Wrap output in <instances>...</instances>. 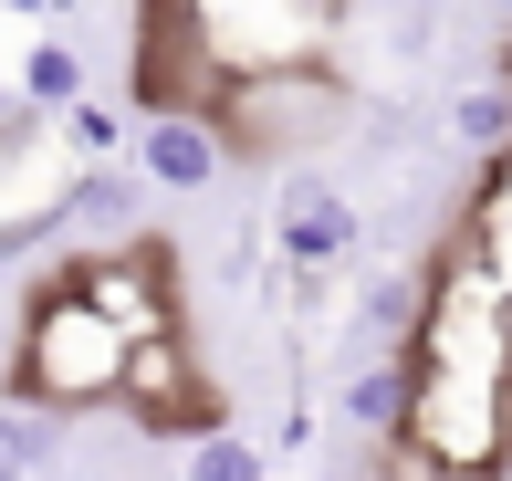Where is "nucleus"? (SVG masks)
Wrapping results in <instances>:
<instances>
[{"mask_svg":"<svg viewBox=\"0 0 512 481\" xmlns=\"http://www.w3.org/2000/svg\"><path fill=\"white\" fill-rule=\"evenodd\" d=\"M136 168H147L168 199H199V189H220L230 136L209 126V105H147V126H136Z\"/></svg>","mask_w":512,"mask_h":481,"instance_id":"5","label":"nucleus"},{"mask_svg":"<svg viewBox=\"0 0 512 481\" xmlns=\"http://www.w3.org/2000/svg\"><path fill=\"white\" fill-rule=\"evenodd\" d=\"M126 356H136V335L115 325V314L84 293V262L74 272H53V283L32 293V335H21V398H42V408H95V398H126Z\"/></svg>","mask_w":512,"mask_h":481,"instance_id":"1","label":"nucleus"},{"mask_svg":"<svg viewBox=\"0 0 512 481\" xmlns=\"http://www.w3.org/2000/svg\"><path fill=\"white\" fill-rule=\"evenodd\" d=\"M84 293H95L126 335H168V262H157V241L84 251Z\"/></svg>","mask_w":512,"mask_h":481,"instance_id":"7","label":"nucleus"},{"mask_svg":"<svg viewBox=\"0 0 512 481\" xmlns=\"http://www.w3.org/2000/svg\"><path fill=\"white\" fill-rule=\"evenodd\" d=\"M398 440L418 450V471L439 481H492L512 440V387L502 377H460V366H418V398Z\"/></svg>","mask_w":512,"mask_h":481,"instance_id":"2","label":"nucleus"},{"mask_svg":"<svg viewBox=\"0 0 512 481\" xmlns=\"http://www.w3.org/2000/svg\"><path fill=\"white\" fill-rule=\"evenodd\" d=\"M178 481H272V461H262V440H241V429H209V440H189Z\"/></svg>","mask_w":512,"mask_h":481,"instance_id":"13","label":"nucleus"},{"mask_svg":"<svg viewBox=\"0 0 512 481\" xmlns=\"http://www.w3.org/2000/svg\"><path fill=\"white\" fill-rule=\"evenodd\" d=\"M21 335H32V304H0V377L21 366Z\"/></svg>","mask_w":512,"mask_h":481,"instance_id":"16","label":"nucleus"},{"mask_svg":"<svg viewBox=\"0 0 512 481\" xmlns=\"http://www.w3.org/2000/svg\"><path fill=\"white\" fill-rule=\"evenodd\" d=\"M63 241H74L63 199H32V210H11V220H0V272H11V262H42V251H63Z\"/></svg>","mask_w":512,"mask_h":481,"instance_id":"14","label":"nucleus"},{"mask_svg":"<svg viewBox=\"0 0 512 481\" xmlns=\"http://www.w3.org/2000/svg\"><path fill=\"white\" fill-rule=\"evenodd\" d=\"M53 440H63V408H42V398H0V471H42L53 461Z\"/></svg>","mask_w":512,"mask_h":481,"instance_id":"11","label":"nucleus"},{"mask_svg":"<svg viewBox=\"0 0 512 481\" xmlns=\"http://www.w3.org/2000/svg\"><path fill=\"white\" fill-rule=\"evenodd\" d=\"M53 136H63V147H74V168H84V157H136V126L115 116L105 95H74V105H63V116H53Z\"/></svg>","mask_w":512,"mask_h":481,"instance_id":"12","label":"nucleus"},{"mask_svg":"<svg viewBox=\"0 0 512 481\" xmlns=\"http://www.w3.org/2000/svg\"><path fill=\"white\" fill-rule=\"evenodd\" d=\"M356 241H366V210H356V189H345V178L293 168L283 189H272V251H283L293 272H335V262H356Z\"/></svg>","mask_w":512,"mask_h":481,"instance_id":"4","label":"nucleus"},{"mask_svg":"<svg viewBox=\"0 0 512 481\" xmlns=\"http://www.w3.org/2000/svg\"><path fill=\"white\" fill-rule=\"evenodd\" d=\"M74 95H84V53H74V32H42L32 53H21V105H42V116H63Z\"/></svg>","mask_w":512,"mask_h":481,"instance_id":"9","label":"nucleus"},{"mask_svg":"<svg viewBox=\"0 0 512 481\" xmlns=\"http://www.w3.org/2000/svg\"><path fill=\"white\" fill-rule=\"evenodd\" d=\"M147 189L157 178L136 168V157H84L74 168V189H63V220H74V241L84 251H115V241H147Z\"/></svg>","mask_w":512,"mask_h":481,"instance_id":"6","label":"nucleus"},{"mask_svg":"<svg viewBox=\"0 0 512 481\" xmlns=\"http://www.w3.org/2000/svg\"><path fill=\"white\" fill-rule=\"evenodd\" d=\"M450 147H471V157H512V74H502V84H471V95L450 105Z\"/></svg>","mask_w":512,"mask_h":481,"instance_id":"10","label":"nucleus"},{"mask_svg":"<svg viewBox=\"0 0 512 481\" xmlns=\"http://www.w3.org/2000/svg\"><path fill=\"white\" fill-rule=\"evenodd\" d=\"M0 481H11V471H0Z\"/></svg>","mask_w":512,"mask_h":481,"instance_id":"18","label":"nucleus"},{"mask_svg":"<svg viewBox=\"0 0 512 481\" xmlns=\"http://www.w3.org/2000/svg\"><path fill=\"white\" fill-rule=\"evenodd\" d=\"M366 335H387V346H398V335H418V304H408V272H377V283H366V314H356Z\"/></svg>","mask_w":512,"mask_h":481,"instance_id":"15","label":"nucleus"},{"mask_svg":"<svg viewBox=\"0 0 512 481\" xmlns=\"http://www.w3.org/2000/svg\"><path fill=\"white\" fill-rule=\"evenodd\" d=\"M0 11H32V21H53V0H0Z\"/></svg>","mask_w":512,"mask_h":481,"instance_id":"17","label":"nucleus"},{"mask_svg":"<svg viewBox=\"0 0 512 481\" xmlns=\"http://www.w3.org/2000/svg\"><path fill=\"white\" fill-rule=\"evenodd\" d=\"M408 398H418V356H377V366H356V377L335 387V419L366 429V440H398V429H408Z\"/></svg>","mask_w":512,"mask_h":481,"instance_id":"8","label":"nucleus"},{"mask_svg":"<svg viewBox=\"0 0 512 481\" xmlns=\"http://www.w3.org/2000/svg\"><path fill=\"white\" fill-rule=\"evenodd\" d=\"M345 116V84L324 74V53L314 63H262V74H220L209 84V126L230 136V157H251V147H304V136H324Z\"/></svg>","mask_w":512,"mask_h":481,"instance_id":"3","label":"nucleus"}]
</instances>
